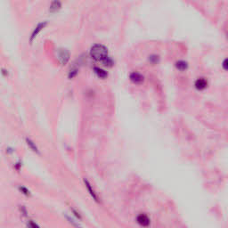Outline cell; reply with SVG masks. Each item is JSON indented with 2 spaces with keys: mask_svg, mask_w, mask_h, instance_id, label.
I'll list each match as a JSON object with an SVG mask.
<instances>
[{
  "mask_svg": "<svg viewBox=\"0 0 228 228\" xmlns=\"http://www.w3.org/2000/svg\"><path fill=\"white\" fill-rule=\"evenodd\" d=\"M194 86H195V88L197 90H200H200H204L208 87V81L205 79H203V78H200V79H198L195 81Z\"/></svg>",
  "mask_w": 228,
  "mask_h": 228,
  "instance_id": "6",
  "label": "cell"
},
{
  "mask_svg": "<svg viewBox=\"0 0 228 228\" xmlns=\"http://www.w3.org/2000/svg\"><path fill=\"white\" fill-rule=\"evenodd\" d=\"M78 73H79V69L77 67H72L69 72V79L71 80V79L75 78L76 76L78 75Z\"/></svg>",
  "mask_w": 228,
  "mask_h": 228,
  "instance_id": "11",
  "label": "cell"
},
{
  "mask_svg": "<svg viewBox=\"0 0 228 228\" xmlns=\"http://www.w3.org/2000/svg\"><path fill=\"white\" fill-rule=\"evenodd\" d=\"M20 190H21V192H23V193H24V194H26V195H29V194H30V192H29L26 188H24V187H20Z\"/></svg>",
  "mask_w": 228,
  "mask_h": 228,
  "instance_id": "15",
  "label": "cell"
},
{
  "mask_svg": "<svg viewBox=\"0 0 228 228\" xmlns=\"http://www.w3.org/2000/svg\"><path fill=\"white\" fill-rule=\"evenodd\" d=\"M70 53L66 49H59L57 53V58L62 65L67 64V63L70 60Z\"/></svg>",
  "mask_w": 228,
  "mask_h": 228,
  "instance_id": "2",
  "label": "cell"
},
{
  "mask_svg": "<svg viewBox=\"0 0 228 228\" xmlns=\"http://www.w3.org/2000/svg\"><path fill=\"white\" fill-rule=\"evenodd\" d=\"M47 21H41V22H39L37 26L35 27V29L33 30V31H32V33H31V38H30V41H31V43H32L33 42V40L38 37V35L42 31V30H44L45 27H46V25H47Z\"/></svg>",
  "mask_w": 228,
  "mask_h": 228,
  "instance_id": "3",
  "label": "cell"
},
{
  "mask_svg": "<svg viewBox=\"0 0 228 228\" xmlns=\"http://www.w3.org/2000/svg\"><path fill=\"white\" fill-rule=\"evenodd\" d=\"M62 2L61 0H52L51 4L49 6V12L51 13H55L62 9Z\"/></svg>",
  "mask_w": 228,
  "mask_h": 228,
  "instance_id": "4",
  "label": "cell"
},
{
  "mask_svg": "<svg viewBox=\"0 0 228 228\" xmlns=\"http://www.w3.org/2000/svg\"><path fill=\"white\" fill-rule=\"evenodd\" d=\"M175 67H176L177 70H179L181 71H184V70H187L188 64L185 61H178V62H176V63H175Z\"/></svg>",
  "mask_w": 228,
  "mask_h": 228,
  "instance_id": "9",
  "label": "cell"
},
{
  "mask_svg": "<svg viewBox=\"0 0 228 228\" xmlns=\"http://www.w3.org/2000/svg\"><path fill=\"white\" fill-rule=\"evenodd\" d=\"M149 61L151 63L155 64V63H157L159 62V56H157V55H151V56H149Z\"/></svg>",
  "mask_w": 228,
  "mask_h": 228,
  "instance_id": "13",
  "label": "cell"
},
{
  "mask_svg": "<svg viewBox=\"0 0 228 228\" xmlns=\"http://www.w3.org/2000/svg\"><path fill=\"white\" fill-rule=\"evenodd\" d=\"M84 182H85V184H86V186H87V190L89 191V192H90V194H91V196L96 200V201H98V197H97V195L95 194V192H94V191L92 189V187H91V185L88 183V181L87 180H84Z\"/></svg>",
  "mask_w": 228,
  "mask_h": 228,
  "instance_id": "10",
  "label": "cell"
},
{
  "mask_svg": "<svg viewBox=\"0 0 228 228\" xmlns=\"http://www.w3.org/2000/svg\"><path fill=\"white\" fill-rule=\"evenodd\" d=\"M94 73L97 75V77H99L100 79H105L107 76H108V73L103 70L101 68H98V67H94Z\"/></svg>",
  "mask_w": 228,
  "mask_h": 228,
  "instance_id": "8",
  "label": "cell"
},
{
  "mask_svg": "<svg viewBox=\"0 0 228 228\" xmlns=\"http://www.w3.org/2000/svg\"><path fill=\"white\" fill-rule=\"evenodd\" d=\"M26 141H27V143H28V145H29V146H30V147H31V149L34 151H38V147L35 145V143H33V142H32L31 139H27Z\"/></svg>",
  "mask_w": 228,
  "mask_h": 228,
  "instance_id": "12",
  "label": "cell"
},
{
  "mask_svg": "<svg viewBox=\"0 0 228 228\" xmlns=\"http://www.w3.org/2000/svg\"><path fill=\"white\" fill-rule=\"evenodd\" d=\"M136 220H137V223H138L140 225H142V226H148V225L150 224V219H149V217H148L146 215H144V214L139 215V216L137 217Z\"/></svg>",
  "mask_w": 228,
  "mask_h": 228,
  "instance_id": "7",
  "label": "cell"
},
{
  "mask_svg": "<svg viewBox=\"0 0 228 228\" xmlns=\"http://www.w3.org/2000/svg\"><path fill=\"white\" fill-rule=\"evenodd\" d=\"M130 80L134 83V84H141L143 82V76L138 72H132L129 76Z\"/></svg>",
  "mask_w": 228,
  "mask_h": 228,
  "instance_id": "5",
  "label": "cell"
},
{
  "mask_svg": "<svg viewBox=\"0 0 228 228\" xmlns=\"http://www.w3.org/2000/svg\"><path fill=\"white\" fill-rule=\"evenodd\" d=\"M222 66H223V69H224V70H227V69H228V67H227V59H224V60Z\"/></svg>",
  "mask_w": 228,
  "mask_h": 228,
  "instance_id": "14",
  "label": "cell"
},
{
  "mask_svg": "<svg viewBox=\"0 0 228 228\" xmlns=\"http://www.w3.org/2000/svg\"><path fill=\"white\" fill-rule=\"evenodd\" d=\"M90 56L94 61L103 63L106 66H112V61L108 54V49L103 45H94L90 49Z\"/></svg>",
  "mask_w": 228,
  "mask_h": 228,
  "instance_id": "1",
  "label": "cell"
}]
</instances>
